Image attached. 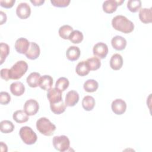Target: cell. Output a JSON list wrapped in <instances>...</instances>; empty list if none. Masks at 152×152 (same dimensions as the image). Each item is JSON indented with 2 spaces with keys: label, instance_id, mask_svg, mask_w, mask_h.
<instances>
[{
  "label": "cell",
  "instance_id": "41",
  "mask_svg": "<svg viewBox=\"0 0 152 152\" xmlns=\"http://www.w3.org/2000/svg\"><path fill=\"white\" fill-rule=\"evenodd\" d=\"M118 5H121V4L124 2V0H116Z\"/></svg>",
  "mask_w": 152,
  "mask_h": 152
},
{
  "label": "cell",
  "instance_id": "10",
  "mask_svg": "<svg viewBox=\"0 0 152 152\" xmlns=\"http://www.w3.org/2000/svg\"><path fill=\"white\" fill-rule=\"evenodd\" d=\"M47 97L50 104L59 102L62 100V91L56 87L51 88L48 90Z\"/></svg>",
  "mask_w": 152,
  "mask_h": 152
},
{
  "label": "cell",
  "instance_id": "32",
  "mask_svg": "<svg viewBox=\"0 0 152 152\" xmlns=\"http://www.w3.org/2000/svg\"><path fill=\"white\" fill-rule=\"evenodd\" d=\"M69 40L73 43L78 44L83 40V34L79 30H74L69 36Z\"/></svg>",
  "mask_w": 152,
  "mask_h": 152
},
{
  "label": "cell",
  "instance_id": "3",
  "mask_svg": "<svg viewBox=\"0 0 152 152\" xmlns=\"http://www.w3.org/2000/svg\"><path fill=\"white\" fill-rule=\"evenodd\" d=\"M28 69V64L24 61H17L9 71L10 79L18 80L24 75Z\"/></svg>",
  "mask_w": 152,
  "mask_h": 152
},
{
  "label": "cell",
  "instance_id": "12",
  "mask_svg": "<svg viewBox=\"0 0 152 152\" xmlns=\"http://www.w3.org/2000/svg\"><path fill=\"white\" fill-rule=\"evenodd\" d=\"M40 53V50L39 46L36 43L32 42H30L28 49L25 55L28 59L34 60L37 59L39 56Z\"/></svg>",
  "mask_w": 152,
  "mask_h": 152
},
{
  "label": "cell",
  "instance_id": "29",
  "mask_svg": "<svg viewBox=\"0 0 152 152\" xmlns=\"http://www.w3.org/2000/svg\"><path fill=\"white\" fill-rule=\"evenodd\" d=\"M86 62L89 66L90 71H95L98 69L101 66V61L97 57H91L88 58Z\"/></svg>",
  "mask_w": 152,
  "mask_h": 152
},
{
  "label": "cell",
  "instance_id": "20",
  "mask_svg": "<svg viewBox=\"0 0 152 152\" xmlns=\"http://www.w3.org/2000/svg\"><path fill=\"white\" fill-rule=\"evenodd\" d=\"M41 76L39 72H33L29 74V75L27 77L26 81L27 83L30 87L35 88L39 86V80Z\"/></svg>",
  "mask_w": 152,
  "mask_h": 152
},
{
  "label": "cell",
  "instance_id": "4",
  "mask_svg": "<svg viewBox=\"0 0 152 152\" xmlns=\"http://www.w3.org/2000/svg\"><path fill=\"white\" fill-rule=\"evenodd\" d=\"M19 135L22 141L27 145L34 144L37 139L36 134L29 126H22L19 131Z\"/></svg>",
  "mask_w": 152,
  "mask_h": 152
},
{
  "label": "cell",
  "instance_id": "7",
  "mask_svg": "<svg viewBox=\"0 0 152 152\" xmlns=\"http://www.w3.org/2000/svg\"><path fill=\"white\" fill-rule=\"evenodd\" d=\"M111 108L114 113L118 115H121L124 113L126 111V104L124 100L121 99H116L112 102Z\"/></svg>",
  "mask_w": 152,
  "mask_h": 152
},
{
  "label": "cell",
  "instance_id": "22",
  "mask_svg": "<svg viewBox=\"0 0 152 152\" xmlns=\"http://www.w3.org/2000/svg\"><path fill=\"white\" fill-rule=\"evenodd\" d=\"M75 71L78 75L81 77L87 75L90 69L86 61H82L78 63L75 68Z\"/></svg>",
  "mask_w": 152,
  "mask_h": 152
},
{
  "label": "cell",
  "instance_id": "18",
  "mask_svg": "<svg viewBox=\"0 0 152 152\" xmlns=\"http://www.w3.org/2000/svg\"><path fill=\"white\" fill-rule=\"evenodd\" d=\"M53 85V78L49 75L42 76L39 80V86L44 90H49Z\"/></svg>",
  "mask_w": 152,
  "mask_h": 152
},
{
  "label": "cell",
  "instance_id": "35",
  "mask_svg": "<svg viewBox=\"0 0 152 152\" xmlns=\"http://www.w3.org/2000/svg\"><path fill=\"white\" fill-rule=\"evenodd\" d=\"M50 2L56 7H66L70 3V0H50Z\"/></svg>",
  "mask_w": 152,
  "mask_h": 152
},
{
  "label": "cell",
  "instance_id": "21",
  "mask_svg": "<svg viewBox=\"0 0 152 152\" xmlns=\"http://www.w3.org/2000/svg\"><path fill=\"white\" fill-rule=\"evenodd\" d=\"M118 5L115 0H106L103 3V10L107 14H112L114 12L118 7Z\"/></svg>",
  "mask_w": 152,
  "mask_h": 152
},
{
  "label": "cell",
  "instance_id": "1",
  "mask_svg": "<svg viewBox=\"0 0 152 152\" xmlns=\"http://www.w3.org/2000/svg\"><path fill=\"white\" fill-rule=\"evenodd\" d=\"M112 25L115 30L124 33H129L134 29V23L122 15L114 17L112 20Z\"/></svg>",
  "mask_w": 152,
  "mask_h": 152
},
{
  "label": "cell",
  "instance_id": "15",
  "mask_svg": "<svg viewBox=\"0 0 152 152\" xmlns=\"http://www.w3.org/2000/svg\"><path fill=\"white\" fill-rule=\"evenodd\" d=\"M111 44L115 49L122 50L124 49L126 46V40L121 36H116L112 39Z\"/></svg>",
  "mask_w": 152,
  "mask_h": 152
},
{
  "label": "cell",
  "instance_id": "11",
  "mask_svg": "<svg viewBox=\"0 0 152 152\" xmlns=\"http://www.w3.org/2000/svg\"><path fill=\"white\" fill-rule=\"evenodd\" d=\"M30 42L24 37H20L18 39L15 43V49L16 51L21 54H26L30 46Z\"/></svg>",
  "mask_w": 152,
  "mask_h": 152
},
{
  "label": "cell",
  "instance_id": "24",
  "mask_svg": "<svg viewBox=\"0 0 152 152\" xmlns=\"http://www.w3.org/2000/svg\"><path fill=\"white\" fill-rule=\"evenodd\" d=\"M82 106L85 110L90 111L95 106V100L91 96H86L82 100Z\"/></svg>",
  "mask_w": 152,
  "mask_h": 152
},
{
  "label": "cell",
  "instance_id": "14",
  "mask_svg": "<svg viewBox=\"0 0 152 152\" xmlns=\"http://www.w3.org/2000/svg\"><path fill=\"white\" fill-rule=\"evenodd\" d=\"M152 8H142L139 11V18L140 21L145 24L150 23L152 21Z\"/></svg>",
  "mask_w": 152,
  "mask_h": 152
},
{
  "label": "cell",
  "instance_id": "37",
  "mask_svg": "<svg viewBox=\"0 0 152 152\" xmlns=\"http://www.w3.org/2000/svg\"><path fill=\"white\" fill-rule=\"evenodd\" d=\"M9 71L10 69L8 68H3L1 70V77L5 81H8L10 80Z\"/></svg>",
  "mask_w": 152,
  "mask_h": 152
},
{
  "label": "cell",
  "instance_id": "16",
  "mask_svg": "<svg viewBox=\"0 0 152 152\" xmlns=\"http://www.w3.org/2000/svg\"><path fill=\"white\" fill-rule=\"evenodd\" d=\"M123 65V58L119 53L113 54L110 59V66L113 70L120 69Z\"/></svg>",
  "mask_w": 152,
  "mask_h": 152
},
{
  "label": "cell",
  "instance_id": "6",
  "mask_svg": "<svg viewBox=\"0 0 152 152\" xmlns=\"http://www.w3.org/2000/svg\"><path fill=\"white\" fill-rule=\"evenodd\" d=\"M39 109L38 102L33 99L27 100L24 104V110L28 116H33L37 113Z\"/></svg>",
  "mask_w": 152,
  "mask_h": 152
},
{
  "label": "cell",
  "instance_id": "36",
  "mask_svg": "<svg viewBox=\"0 0 152 152\" xmlns=\"http://www.w3.org/2000/svg\"><path fill=\"white\" fill-rule=\"evenodd\" d=\"M15 0H1L0 4L1 7L5 8H10L13 7L15 4Z\"/></svg>",
  "mask_w": 152,
  "mask_h": 152
},
{
  "label": "cell",
  "instance_id": "30",
  "mask_svg": "<svg viewBox=\"0 0 152 152\" xmlns=\"http://www.w3.org/2000/svg\"><path fill=\"white\" fill-rule=\"evenodd\" d=\"M10 53V47L8 45L5 43H1L0 44V64H2L6 58Z\"/></svg>",
  "mask_w": 152,
  "mask_h": 152
},
{
  "label": "cell",
  "instance_id": "8",
  "mask_svg": "<svg viewBox=\"0 0 152 152\" xmlns=\"http://www.w3.org/2000/svg\"><path fill=\"white\" fill-rule=\"evenodd\" d=\"M17 15L21 19L27 18L31 14L30 5L26 2L20 3L16 8Z\"/></svg>",
  "mask_w": 152,
  "mask_h": 152
},
{
  "label": "cell",
  "instance_id": "19",
  "mask_svg": "<svg viewBox=\"0 0 152 152\" xmlns=\"http://www.w3.org/2000/svg\"><path fill=\"white\" fill-rule=\"evenodd\" d=\"M10 91L14 96H20L24 93L25 87L21 82L16 81L10 85Z\"/></svg>",
  "mask_w": 152,
  "mask_h": 152
},
{
  "label": "cell",
  "instance_id": "25",
  "mask_svg": "<svg viewBox=\"0 0 152 152\" xmlns=\"http://www.w3.org/2000/svg\"><path fill=\"white\" fill-rule=\"evenodd\" d=\"M66 105L64 102L63 100L56 103L50 104V107L51 111L56 115H59L64 112L66 109Z\"/></svg>",
  "mask_w": 152,
  "mask_h": 152
},
{
  "label": "cell",
  "instance_id": "13",
  "mask_svg": "<svg viewBox=\"0 0 152 152\" xmlns=\"http://www.w3.org/2000/svg\"><path fill=\"white\" fill-rule=\"evenodd\" d=\"M79 100V94L75 90L69 91L65 96V103L67 106H74Z\"/></svg>",
  "mask_w": 152,
  "mask_h": 152
},
{
  "label": "cell",
  "instance_id": "34",
  "mask_svg": "<svg viewBox=\"0 0 152 152\" xmlns=\"http://www.w3.org/2000/svg\"><path fill=\"white\" fill-rule=\"evenodd\" d=\"M11 101V96L8 93L1 91L0 93V103L1 104H7Z\"/></svg>",
  "mask_w": 152,
  "mask_h": 152
},
{
  "label": "cell",
  "instance_id": "9",
  "mask_svg": "<svg viewBox=\"0 0 152 152\" xmlns=\"http://www.w3.org/2000/svg\"><path fill=\"white\" fill-rule=\"evenodd\" d=\"M93 54L100 59L106 58L108 53V47L106 44L103 42L97 43L93 49Z\"/></svg>",
  "mask_w": 152,
  "mask_h": 152
},
{
  "label": "cell",
  "instance_id": "26",
  "mask_svg": "<svg viewBox=\"0 0 152 152\" xmlns=\"http://www.w3.org/2000/svg\"><path fill=\"white\" fill-rule=\"evenodd\" d=\"M99 87V84L97 81L93 79H88L84 83L83 85L84 89L88 93H93L97 90Z\"/></svg>",
  "mask_w": 152,
  "mask_h": 152
},
{
  "label": "cell",
  "instance_id": "27",
  "mask_svg": "<svg viewBox=\"0 0 152 152\" xmlns=\"http://www.w3.org/2000/svg\"><path fill=\"white\" fill-rule=\"evenodd\" d=\"M73 28L69 25H64L59 28V35L63 39H69V36L73 31Z\"/></svg>",
  "mask_w": 152,
  "mask_h": 152
},
{
  "label": "cell",
  "instance_id": "33",
  "mask_svg": "<svg viewBox=\"0 0 152 152\" xmlns=\"http://www.w3.org/2000/svg\"><path fill=\"white\" fill-rule=\"evenodd\" d=\"M141 7V1L140 0H129L127 2V8L132 12H137Z\"/></svg>",
  "mask_w": 152,
  "mask_h": 152
},
{
  "label": "cell",
  "instance_id": "2",
  "mask_svg": "<svg viewBox=\"0 0 152 152\" xmlns=\"http://www.w3.org/2000/svg\"><path fill=\"white\" fill-rule=\"evenodd\" d=\"M36 128L42 134L45 136H51L56 130V126L47 118L42 117L36 122Z\"/></svg>",
  "mask_w": 152,
  "mask_h": 152
},
{
  "label": "cell",
  "instance_id": "39",
  "mask_svg": "<svg viewBox=\"0 0 152 152\" xmlns=\"http://www.w3.org/2000/svg\"><path fill=\"white\" fill-rule=\"evenodd\" d=\"M30 2L34 6H40L45 2V0H31Z\"/></svg>",
  "mask_w": 152,
  "mask_h": 152
},
{
  "label": "cell",
  "instance_id": "38",
  "mask_svg": "<svg viewBox=\"0 0 152 152\" xmlns=\"http://www.w3.org/2000/svg\"><path fill=\"white\" fill-rule=\"evenodd\" d=\"M0 17H1V22H0V24H3L4 23L6 22L7 21V15L6 14L5 12H4L3 11H0Z\"/></svg>",
  "mask_w": 152,
  "mask_h": 152
},
{
  "label": "cell",
  "instance_id": "23",
  "mask_svg": "<svg viewBox=\"0 0 152 152\" xmlns=\"http://www.w3.org/2000/svg\"><path fill=\"white\" fill-rule=\"evenodd\" d=\"M13 119L17 123L22 124L26 122L28 120V115L24 110H18L14 112L12 115Z\"/></svg>",
  "mask_w": 152,
  "mask_h": 152
},
{
  "label": "cell",
  "instance_id": "5",
  "mask_svg": "<svg viewBox=\"0 0 152 152\" xmlns=\"http://www.w3.org/2000/svg\"><path fill=\"white\" fill-rule=\"evenodd\" d=\"M52 142L54 148L59 151H66L69 148L70 141L68 137L66 135L55 136L53 138Z\"/></svg>",
  "mask_w": 152,
  "mask_h": 152
},
{
  "label": "cell",
  "instance_id": "31",
  "mask_svg": "<svg viewBox=\"0 0 152 152\" xmlns=\"http://www.w3.org/2000/svg\"><path fill=\"white\" fill-rule=\"evenodd\" d=\"M69 80L68 78L62 77L59 78L55 83V87L59 89L61 91H65L69 86Z\"/></svg>",
  "mask_w": 152,
  "mask_h": 152
},
{
  "label": "cell",
  "instance_id": "40",
  "mask_svg": "<svg viewBox=\"0 0 152 152\" xmlns=\"http://www.w3.org/2000/svg\"><path fill=\"white\" fill-rule=\"evenodd\" d=\"M0 150H1V151H2V152H7V145L5 144V143H4L3 142H1V143H0Z\"/></svg>",
  "mask_w": 152,
  "mask_h": 152
},
{
  "label": "cell",
  "instance_id": "28",
  "mask_svg": "<svg viewBox=\"0 0 152 152\" xmlns=\"http://www.w3.org/2000/svg\"><path fill=\"white\" fill-rule=\"evenodd\" d=\"M1 131L5 134L10 133L13 131L14 129V125L12 122L8 120L2 121L0 123Z\"/></svg>",
  "mask_w": 152,
  "mask_h": 152
},
{
  "label": "cell",
  "instance_id": "17",
  "mask_svg": "<svg viewBox=\"0 0 152 152\" xmlns=\"http://www.w3.org/2000/svg\"><path fill=\"white\" fill-rule=\"evenodd\" d=\"M80 56V50L78 47L75 46H69L66 52V58L71 61H74L77 60Z\"/></svg>",
  "mask_w": 152,
  "mask_h": 152
}]
</instances>
